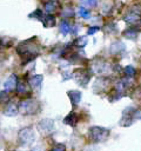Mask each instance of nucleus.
Instances as JSON below:
<instances>
[{
	"mask_svg": "<svg viewBox=\"0 0 141 151\" xmlns=\"http://www.w3.org/2000/svg\"><path fill=\"white\" fill-rule=\"evenodd\" d=\"M63 123L70 126H75V124L78 123V116L75 114V112H70L68 116H66L63 119Z\"/></svg>",
	"mask_w": 141,
	"mask_h": 151,
	"instance_id": "423d86ee",
	"label": "nucleus"
},
{
	"mask_svg": "<svg viewBox=\"0 0 141 151\" xmlns=\"http://www.w3.org/2000/svg\"><path fill=\"white\" fill-rule=\"evenodd\" d=\"M59 29H60L61 34H63V35H67V34H68V33L72 31V26L69 25V22H68V21H66V20H62V21L60 22Z\"/></svg>",
	"mask_w": 141,
	"mask_h": 151,
	"instance_id": "6e6552de",
	"label": "nucleus"
},
{
	"mask_svg": "<svg viewBox=\"0 0 141 151\" xmlns=\"http://www.w3.org/2000/svg\"><path fill=\"white\" fill-rule=\"evenodd\" d=\"M19 140L24 145L32 144L34 142V131L32 127H25L19 132Z\"/></svg>",
	"mask_w": 141,
	"mask_h": 151,
	"instance_id": "f03ea898",
	"label": "nucleus"
},
{
	"mask_svg": "<svg viewBox=\"0 0 141 151\" xmlns=\"http://www.w3.org/2000/svg\"><path fill=\"white\" fill-rule=\"evenodd\" d=\"M125 73H126L127 77H134L135 76V70L132 66H127V67H125Z\"/></svg>",
	"mask_w": 141,
	"mask_h": 151,
	"instance_id": "2eb2a0df",
	"label": "nucleus"
},
{
	"mask_svg": "<svg viewBox=\"0 0 141 151\" xmlns=\"http://www.w3.org/2000/svg\"><path fill=\"white\" fill-rule=\"evenodd\" d=\"M53 125H54L53 120H51V119H43V120L40 122L39 127L43 132H51L53 130Z\"/></svg>",
	"mask_w": 141,
	"mask_h": 151,
	"instance_id": "20e7f679",
	"label": "nucleus"
},
{
	"mask_svg": "<svg viewBox=\"0 0 141 151\" xmlns=\"http://www.w3.org/2000/svg\"><path fill=\"white\" fill-rule=\"evenodd\" d=\"M79 14H80V17H82L83 19H89V18H90V12H89V9H88L87 7H85V6H81V7L79 8Z\"/></svg>",
	"mask_w": 141,
	"mask_h": 151,
	"instance_id": "ddd939ff",
	"label": "nucleus"
},
{
	"mask_svg": "<svg viewBox=\"0 0 141 151\" xmlns=\"http://www.w3.org/2000/svg\"><path fill=\"white\" fill-rule=\"evenodd\" d=\"M18 107L16 106H14V105H8V107L5 110V114L6 116H9V117H13V116H16L18 114Z\"/></svg>",
	"mask_w": 141,
	"mask_h": 151,
	"instance_id": "f8f14e48",
	"label": "nucleus"
},
{
	"mask_svg": "<svg viewBox=\"0 0 141 151\" xmlns=\"http://www.w3.org/2000/svg\"><path fill=\"white\" fill-rule=\"evenodd\" d=\"M81 2L85 6H95L96 5V0H81Z\"/></svg>",
	"mask_w": 141,
	"mask_h": 151,
	"instance_id": "f3484780",
	"label": "nucleus"
},
{
	"mask_svg": "<svg viewBox=\"0 0 141 151\" xmlns=\"http://www.w3.org/2000/svg\"><path fill=\"white\" fill-rule=\"evenodd\" d=\"M42 76L41 74H35V76H33L32 78H31V80H29V85L32 86V87H34L35 90H39L40 87H41V81H42Z\"/></svg>",
	"mask_w": 141,
	"mask_h": 151,
	"instance_id": "39448f33",
	"label": "nucleus"
},
{
	"mask_svg": "<svg viewBox=\"0 0 141 151\" xmlns=\"http://www.w3.org/2000/svg\"><path fill=\"white\" fill-rule=\"evenodd\" d=\"M52 151H66V146H65L63 144H56V145L52 149Z\"/></svg>",
	"mask_w": 141,
	"mask_h": 151,
	"instance_id": "dca6fc26",
	"label": "nucleus"
},
{
	"mask_svg": "<svg viewBox=\"0 0 141 151\" xmlns=\"http://www.w3.org/2000/svg\"><path fill=\"white\" fill-rule=\"evenodd\" d=\"M36 109H38V103L34 99H27V100L22 101L20 105V110L24 113H29V114L35 113Z\"/></svg>",
	"mask_w": 141,
	"mask_h": 151,
	"instance_id": "7ed1b4c3",
	"label": "nucleus"
},
{
	"mask_svg": "<svg viewBox=\"0 0 141 151\" xmlns=\"http://www.w3.org/2000/svg\"><path fill=\"white\" fill-rule=\"evenodd\" d=\"M86 42H87L86 37H79V38L74 41V46H78V47H85V46H86Z\"/></svg>",
	"mask_w": 141,
	"mask_h": 151,
	"instance_id": "4468645a",
	"label": "nucleus"
},
{
	"mask_svg": "<svg viewBox=\"0 0 141 151\" xmlns=\"http://www.w3.org/2000/svg\"><path fill=\"white\" fill-rule=\"evenodd\" d=\"M41 22L43 24L45 27H52V26H54L55 20H54V18H53L52 15H43Z\"/></svg>",
	"mask_w": 141,
	"mask_h": 151,
	"instance_id": "9b49d317",
	"label": "nucleus"
},
{
	"mask_svg": "<svg viewBox=\"0 0 141 151\" xmlns=\"http://www.w3.org/2000/svg\"><path fill=\"white\" fill-rule=\"evenodd\" d=\"M98 31H99V27H96V26H95V27H89L88 31H87V34H88V35H92L93 33H95V32H98Z\"/></svg>",
	"mask_w": 141,
	"mask_h": 151,
	"instance_id": "a211bd4d",
	"label": "nucleus"
},
{
	"mask_svg": "<svg viewBox=\"0 0 141 151\" xmlns=\"http://www.w3.org/2000/svg\"><path fill=\"white\" fill-rule=\"evenodd\" d=\"M108 134H109V131H108L107 129L100 127V126H93V127H90L89 131H88L89 138H90L93 142H95V143L102 142V140L107 139Z\"/></svg>",
	"mask_w": 141,
	"mask_h": 151,
	"instance_id": "f257e3e1",
	"label": "nucleus"
},
{
	"mask_svg": "<svg viewBox=\"0 0 141 151\" xmlns=\"http://www.w3.org/2000/svg\"><path fill=\"white\" fill-rule=\"evenodd\" d=\"M16 83H18L16 77H15L14 74H12V76H11L9 78H7L6 81L4 83V87H5L6 90H12V88L16 85Z\"/></svg>",
	"mask_w": 141,
	"mask_h": 151,
	"instance_id": "0eeeda50",
	"label": "nucleus"
},
{
	"mask_svg": "<svg viewBox=\"0 0 141 151\" xmlns=\"http://www.w3.org/2000/svg\"><path fill=\"white\" fill-rule=\"evenodd\" d=\"M58 2L55 1V0H47L46 2H45V8H46V11H47V13H52V12H54L58 7Z\"/></svg>",
	"mask_w": 141,
	"mask_h": 151,
	"instance_id": "9d476101",
	"label": "nucleus"
},
{
	"mask_svg": "<svg viewBox=\"0 0 141 151\" xmlns=\"http://www.w3.org/2000/svg\"><path fill=\"white\" fill-rule=\"evenodd\" d=\"M68 97L72 100L73 104H79L81 100V92L80 91H69L68 92Z\"/></svg>",
	"mask_w": 141,
	"mask_h": 151,
	"instance_id": "1a4fd4ad",
	"label": "nucleus"
}]
</instances>
